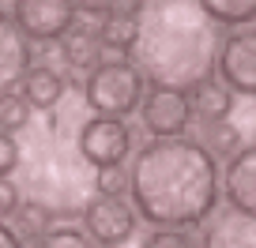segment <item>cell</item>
I'll return each mask as SVG.
<instances>
[{
	"mask_svg": "<svg viewBox=\"0 0 256 248\" xmlns=\"http://www.w3.org/2000/svg\"><path fill=\"white\" fill-rule=\"evenodd\" d=\"M132 211L154 230H188L218 203V162L200 139L177 136L144 143L128 169Z\"/></svg>",
	"mask_w": 256,
	"mask_h": 248,
	"instance_id": "cell-1",
	"label": "cell"
},
{
	"mask_svg": "<svg viewBox=\"0 0 256 248\" xmlns=\"http://www.w3.org/2000/svg\"><path fill=\"white\" fill-rule=\"evenodd\" d=\"M222 34L204 4L188 0H154L136 4V34H132V60L144 83L154 90H188L215 79Z\"/></svg>",
	"mask_w": 256,
	"mask_h": 248,
	"instance_id": "cell-2",
	"label": "cell"
},
{
	"mask_svg": "<svg viewBox=\"0 0 256 248\" xmlns=\"http://www.w3.org/2000/svg\"><path fill=\"white\" fill-rule=\"evenodd\" d=\"M83 102L98 117L124 120V113L144 102V75L136 72L132 60H98L83 83Z\"/></svg>",
	"mask_w": 256,
	"mask_h": 248,
	"instance_id": "cell-3",
	"label": "cell"
},
{
	"mask_svg": "<svg viewBox=\"0 0 256 248\" xmlns=\"http://www.w3.org/2000/svg\"><path fill=\"white\" fill-rule=\"evenodd\" d=\"M132 151V132L124 120L113 117H90L83 120L80 136H76V154L94 169H113L128 158Z\"/></svg>",
	"mask_w": 256,
	"mask_h": 248,
	"instance_id": "cell-4",
	"label": "cell"
},
{
	"mask_svg": "<svg viewBox=\"0 0 256 248\" xmlns=\"http://www.w3.org/2000/svg\"><path fill=\"white\" fill-rule=\"evenodd\" d=\"M140 226V215L124 196H90L83 203V230L98 248H117L124 245Z\"/></svg>",
	"mask_w": 256,
	"mask_h": 248,
	"instance_id": "cell-5",
	"label": "cell"
},
{
	"mask_svg": "<svg viewBox=\"0 0 256 248\" xmlns=\"http://www.w3.org/2000/svg\"><path fill=\"white\" fill-rule=\"evenodd\" d=\"M12 19L26 41H60L80 23V8L68 0H19Z\"/></svg>",
	"mask_w": 256,
	"mask_h": 248,
	"instance_id": "cell-6",
	"label": "cell"
},
{
	"mask_svg": "<svg viewBox=\"0 0 256 248\" xmlns=\"http://www.w3.org/2000/svg\"><path fill=\"white\" fill-rule=\"evenodd\" d=\"M218 75L230 94L256 98V26H241L218 49Z\"/></svg>",
	"mask_w": 256,
	"mask_h": 248,
	"instance_id": "cell-7",
	"label": "cell"
},
{
	"mask_svg": "<svg viewBox=\"0 0 256 248\" xmlns=\"http://www.w3.org/2000/svg\"><path fill=\"white\" fill-rule=\"evenodd\" d=\"M140 117L154 139H177L192 124V102L181 90H151L140 102Z\"/></svg>",
	"mask_w": 256,
	"mask_h": 248,
	"instance_id": "cell-8",
	"label": "cell"
},
{
	"mask_svg": "<svg viewBox=\"0 0 256 248\" xmlns=\"http://www.w3.org/2000/svg\"><path fill=\"white\" fill-rule=\"evenodd\" d=\"M222 192L230 211L245 218H256V143L241 147L230 162H226V173H222Z\"/></svg>",
	"mask_w": 256,
	"mask_h": 248,
	"instance_id": "cell-9",
	"label": "cell"
},
{
	"mask_svg": "<svg viewBox=\"0 0 256 248\" xmlns=\"http://www.w3.org/2000/svg\"><path fill=\"white\" fill-rule=\"evenodd\" d=\"M26 68H30V41L19 34L8 11H0V98L12 94V87L26 75Z\"/></svg>",
	"mask_w": 256,
	"mask_h": 248,
	"instance_id": "cell-10",
	"label": "cell"
},
{
	"mask_svg": "<svg viewBox=\"0 0 256 248\" xmlns=\"http://www.w3.org/2000/svg\"><path fill=\"white\" fill-rule=\"evenodd\" d=\"M19 87H23L19 98H23L30 109H42V113L56 109V102L64 98V79H60V72L49 68V64H30L26 75L19 79Z\"/></svg>",
	"mask_w": 256,
	"mask_h": 248,
	"instance_id": "cell-11",
	"label": "cell"
},
{
	"mask_svg": "<svg viewBox=\"0 0 256 248\" xmlns=\"http://www.w3.org/2000/svg\"><path fill=\"white\" fill-rule=\"evenodd\" d=\"M204 248H256V218L222 211L218 218H211L204 233Z\"/></svg>",
	"mask_w": 256,
	"mask_h": 248,
	"instance_id": "cell-12",
	"label": "cell"
},
{
	"mask_svg": "<svg viewBox=\"0 0 256 248\" xmlns=\"http://www.w3.org/2000/svg\"><path fill=\"white\" fill-rule=\"evenodd\" d=\"M102 23H98V45H110V49H132V34H136V8H90Z\"/></svg>",
	"mask_w": 256,
	"mask_h": 248,
	"instance_id": "cell-13",
	"label": "cell"
},
{
	"mask_svg": "<svg viewBox=\"0 0 256 248\" xmlns=\"http://www.w3.org/2000/svg\"><path fill=\"white\" fill-rule=\"evenodd\" d=\"M188 102H192V113H200L208 124L230 120V113H234V94H230L218 79H208L204 87H196Z\"/></svg>",
	"mask_w": 256,
	"mask_h": 248,
	"instance_id": "cell-14",
	"label": "cell"
},
{
	"mask_svg": "<svg viewBox=\"0 0 256 248\" xmlns=\"http://www.w3.org/2000/svg\"><path fill=\"white\" fill-rule=\"evenodd\" d=\"M98 53H102L98 34L87 30V26H80V23L60 38V56H64V64H68V68H94Z\"/></svg>",
	"mask_w": 256,
	"mask_h": 248,
	"instance_id": "cell-15",
	"label": "cell"
},
{
	"mask_svg": "<svg viewBox=\"0 0 256 248\" xmlns=\"http://www.w3.org/2000/svg\"><path fill=\"white\" fill-rule=\"evenodd\" d=\"M26 124H30V105L19 94H4L0 98V136L16 139V132H23Z\"/></svg>",
	"mask_w": 256,
	"mask_h": 248,
	"instance_id": "cell-16",
	"label": "cell"
},
{
	"mask_svg": "<svg viewBox=\"0 0 256 248\" xmlns=\"http://www.w3.org/2000/svg\"><path fill=\"white\" fill-rule=\"evenodd\" d=\"M30 248H98V245L83 230H76V226H53L49 233L34 237Z\"/></svg>",
	"mask_w": 256,
	"mask_h": 248,
	"instance_id": "cell-17",
	"label": "cell"
},
{
	"mask_svg": "<svg viewBox=\"0 0 256 248\" xmlns=\"http://www.w3.org/2000/svg\"><path fill=\"white\" fill-rule=\"evenodd\" d=\"M204 8H208V15L215 23H230V26L256 19V0H222V4H204Z\"/></svg>",
	"mask_w": 256,
	"mask_h": 248,
	"instance_id": "cell-18",
	"label": "cell"
},
{
	"mask_svg": "<svg viewBox=\"0 0 256 248\" xmlns=\"http://www.w3.org/2000/svg\"><path fill=\"white\" fill-rule=\"evenodd\" d=\"M16 218H19V230H23V233H34V237L49 233V222H53V215H49L42 203H34V200H23V203H19Z\"/></svg>",
	"mask_w": 256,
	"mask_h": 248,
	"instance_id": "cell-19",
	"label": "cell"
},
{
	"mask_svg": "<svg viewBox=\"0 0 256 248\" xmlns=\"http://www.w3.org/2000/svg\"><path fill=\"white\" fill-rule=\"evenodd\" d=\"M90 188H94V196H124L128 192V169H120V166L98 169Z\"/></svg>",
	"mask_w": 256,
	"mask_h": 248,
	"instance_id": "cell-20",
	"label": "cell"
},
{
	"mask_svg": "<svg viewBox=\"0 0 256 248\" xmlns=\"http://www.w3.org/2000/svg\"><path fill=\"white\" fill-rule=\"evenodd\" d=\"M208 136H211V143H215L218 154H230V158H234V154L241 151V147H238V143H241V132H238V124H234V120H218V124H211Z\"/></svg>",
	"mask_w": 256,
	"mask_h": 248,
	"instance_id": "cell-21",
	"label": "cell"
},
{
	"mask_svg": "<svg viewBox=\"0 0 256 248\" xmlns=\"http://www.w3.org/2000/svg\"><path fill=\"white\" fill-rule=\"evenodd\" d=\"M144 248H196V241L184 230H154V233H147Z\"/></svg>",
	"mask_w": 256,
	"mask_h": 248,
	"instance_id": "cell-22",
	"label": "cell"
},
{
	"mask_svg": "<svg viewBox=\"0 0 256 248\" xmlns=\"http://www.w3.org/2000/svg\"><path fill=\"white\" fill-rule=\"evenodd\" d=\"M19 203H23L19 184L12 181V177H0V222H4V218H16Z\"/></svg>",
	"mask_w": 256,
	"mask_h": 248,
	"instance_id": "cell-23",
	"label": "cell"
},
{
	"mask_svg": "<svg viewBox=\"0 0 256 248\" xmlns=\"http://www.w3.org/2000/svg\"><path fill=\"white\" fill-rule=\"evenodd\" d=\"M19 158H23V151H19V143H16V139H12V136H0V177L16 173Z\"/></svg>",
	"mask_w": 256,
	"mask_h": 248,
	"instance_id": "cell-24",
	"label": "cell"
},
{
	"mask_svg": "<svg viewBox=\"0 0 256 248\" xmlns=\"http://www.w3.org/2000/svg\"><path fill=\"white\" fill-rule=\"evenodd\" d=\"M0 248H23V241H19V233L12 230V226L0 222Z\"/></svg>",
	"mask_w": 256,
	"mask_h": 248,
	"instance_id": "cell-25",
	"label": "cell"
}]
</instances>
